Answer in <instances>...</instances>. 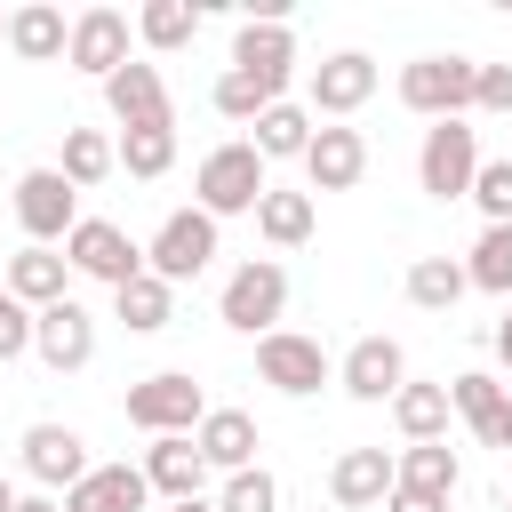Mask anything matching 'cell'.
<instances>
[{
	"mask_svg": "<svg viewBox=\"0 0 512 512\" xmlns=\"http://www.w3.org/2000/svg\"><path fill=\"white\" fill-rule=\"evenodd\" d=\"M504 512H512V504H504Z\"/></svg>",
	"mask_w": 512,
	"mask_h": 512,
	"instance_id": "47",
	"label": "cell"
},
{
	"mask_svg": "<svg viewBox=\"0 0 512 512\" xmlns=\"http://www.w3.org/2000/svg\"><path fill=\"white\" fill-rule=\"evenodd\" d=\"M64 272H72V264H64L56 248H16V256H8V280H0V288H8V296H16L24 312H48V304H64Z\"/></svg>",
	"mask_w": 512,
	"mask_h": 512,
	"instance_id": "23",
	"label": "cell"
},
{
	"mask_svg": "<svg viewBox=\"0 0 512 512\" xmlns=\"http://www.w3.org/2000/svg\"><path fill=\"white\" fill-rule=\"evenodd\" d=\"M144 504H152V488L136 464H88V480L64 488V512H144Z\"/></svg>",
	"mask_w": 512,
	"mask_h": 512,
	"instance_id": "21",
	"label": "cell"
},
{
	"mask_svg": "<svg viewBox=\"0 0 512 512\" xmlns=\"http://www.w3.org/2000/svg\"><path fill=\"white\" fill-rule=\"evenodd\" d=\"M448 416H464V424L480 432V448H496V416H504V384H496L488 368H464V376L448 384Z\"/></svg>",
	"mask_w": 512,
	"mask_h": 512,
	"instance_id": "27",
	"label": "cell"
},
{
	"mask_svg": "<svg viewBox=\"0 0 512 512\" xmlns=\"http://www.w3.org/2000/svg\"><path fill=\"white\" fill-rule=\"evenodd\" d=\"M216 312H224V328H240V336H272V320L288 312V272H280L272 256H248V264L224 280Z\"/></svg>",
	"mask_w": 512,
	"mask_h": 512,
	"instance_id": "5",
	"label": "cell"
},
{
	"mask_svg": "<svg viewBox=\"0 0 512 512\" xmlns=\"http://www.w3.org/2000/svg\"><path fill=\"white\" fill-rule=\"evenodd\" d=\"M464 200H480L488 224H512V160H480V176H472Z\"/></svg>",
	"mask_w": 512,
	"mask_h": 512,
	"instance_id": "37",
	"label": "cell"
},
{
	"mask_svg": "<svg viewBox=\"0 0 512 512\" xmlns=\"http://www.w3.org/2000/svg\"><path fill=\"white\" fill-rule=\"evenodd\" d=\"M208 256H216V216H200V208H176L160 232H152V248H144V272L152 280H200L208 272Z\"/></svg>",
	"mask_w": 512,
	"mask_h": 512,
	"instance_id": "8",
	"label": "cell"
},
{
	"mask_svg": "<svg viewBox=\"0 0 512 512\" xmlns=\"http://www.w3.org/2000/svg\"><path fill=\"white\" fill-rule=\"evenodd\" d=\"M336 384H344L352 400H368V408H376V400H392V392L408 384V352H400L392 336H360V344L336 360Z\"/></svg>",
	"mask_w": 512,
	"mask_h": 512,
	"instance_id": "14",
	"label": "cell"
},
{
	"mask_svg": "<svg viewBox=\"0 0 512 512\" xmlns=\"http://www.w3.org/2000/svg\"><path fill=\"white\" fill-rule=\"evenodd\" d=\"M16 224L32 232V248H56V240L80 224V192H72L56 168H24V176H16Z\"/></svg>",
	"mask_w": 512,
	"mask_h": 512,
	"instance_id": "9",
	"label": "cell"
},
{
	"mask_svg": "<svg viewBox=\"0 0 512 512\" xmlns=\"http://www.w3.org/2000/svg\"><path fill=\"white\" fill-rule=\"evenodd\" d=\"M288 64H296V32L288 24H240L232 32V72H256V80H280L288 88Z\"/></svg>",
	"mask_w": 512,
	"mask_h": 512,
	"instance_id": "22",
	"label": "cell"
},
{
	"mask_svg": "<svg viewBox=\"0 0 512 512\" xmlns=\"http://www.w3.org/2000/svg\"><path fill=\"white\" fill-rule=\"evenodd\" d=\"M496 360H504V368H512V312H504V320H496Z\"/></svg>",
	"mask_w": 512,
	"mask_h": 512,
	"instance_id": "41",
	"label": "cell"
},
{
	"mask_svg": "<svg viewBox=\"0 0 512 512\" xmlns=\"http://www.w3.org/2000/svg\"><path fill=\"white\" fill-rule=\"evenodd\" d=\"M136 32H144V48H184L192 32H200V8L192 0H144V16H136Z\"/></svg>",
	"mask_w": 512,
	"mask_h": 512,
	"instance_id": "33",
	"label": "cell"
},
{
	"mask_svg": "<svg viewBox=\"0 0 512 512\" xmlns=\"http://www.w3.org/2000/svg\"><path fill=\"white\" fill-rule=\"evenodd\" d=\"M24 352H32V312L0 288V368H8V360H24Z\"/></svg>",
	"mask_w": 512,
	"mask_h": 512,
	"instance_id": "38",
	"label": "cell"
},
{
	"mask_svg": "<svg viewBox=\"0 0 512 512\" xmlns=\"http://www.w3.org/2000/svg\"><path fill=\"white\" fill-rule=\"evenodd\" d=\"M0 40H8V16H0Z\"/></svg>",
	"mask_w": 512,
	"mask_h": 512,
	"instance_id": "46",
	"label": "cell"
},
{
	"mask_svg": "<svg viewBox=\"0 0 512 512\" xmlns=\"http://www.w3.org/2000/svg\"><path fill=\"white\" fill-rule=\"evenodd\" d=\"M392 424L408 440H448V384H400L392 392Z\"/></svg>",
	"mask_w": 512,
	"mask_h": 512,
	"instance_id": "30",
	"label": "cell"
},
{
	"mask_svg": "<svg viewBox=\"0 0 512 512\" xmlns=\"http://www.w3.org/2000/svg\"><path fill=\"white\" fill-rule=\"evenodd\" d=\"M112 168H120V152H112V136H104V128H64V160H56V176H64L72 192L104 184Z\"/></svg>",
	"mask_w": 512,
	"mask_h": 512,
	"instance_id": "28",
	"label": "cell"
},
{
	"mask_svg": "<svg viewBox=\"0 0 512 512\" xmlns=\"http://www.w3.org/2000/svg\"><path fill=\"white\" fill-rule=\"evenodd\" d=\"M112 304H120V320H128L136 336H160V328L176 320V288H168V280H152V272H136L128 288H112Z\"/></svg>",
	"mask_w": 512,
	"mask_h": 512,
	"instance_id": "29",
	"label": "cell"
},
{
	"mask_svg": "<svg viewBox=\"0 0 512 512\" xmlns=\"http://www.w3.org/2000/svg\"><path fill=\"white\" fill-rule=\"evenodd\" d=\"M16 512H64L56 496H16Z\"/></svg>",
	"mask_w": 512,
	"mask_h": 512,
	"instance_id": "43",
	"label": "cell"
},
{
	"mask_svg": "<svg viewBox=\"0 0 512 512\" xmlns=\"http://www.w3.org/2000/svg\"><path fill=\"white\" fill-rule=\"evenodd\" d=\"M128 424L136 432H152V440H168V432H200V416H208V392L184 376V368H160V376H144V384H128Z\"/></svg>",
	"mask_w": 512,
	"mask_h": 512,
	"instance_id": "3",
	"label": "cell"
},
{
	"mask_svg": "<svg viewBox=\"0 0 512 512\" xmlns=\"http://www.w3.org/2000/svg\"><path fill=\"white\" fill-rule=\"evenodd\" d=\"M32 352L56 368V376H72V368H88L96 360V320H88V304H48V312H32Z\"/></svg>",
	"mask_w": 512,
	"mask_h": 512,
	"instance_id": "11",
	"label": "cell"
},
{
	"mask_svg": "<svg viewBox=\"0 0 512 512\" xmlns=\"http://www.w3.org/2000/svg\"><path fill=\"white\" fill-rule=\"evenodd\" d=\"M248 128H256L248 144H256V160H264V168H272V160H304V144H312V112H304V104H288V96H280L272 112H256Z\"/></svg>",
	"mask_w": 512,
	"mask_h": 512,
	"instance_id": "25",
	"label": "cell"
},
{
	"mask_svg": "<svg viewBox=\"0 0 512 512\" xmlns=\"http://www.w3.org/2000/svg\"><path fill=\"white\" fill-rule=\"evenodd\" d=\"M464 288H472V280H464L456 256H416V264H408V304H424V312H448Z\"/></svg>",
	"mask_w": 512,
	"mask_h": 512,
	"instance_id": "31",
	"label": "cell"
},
{
	"mask_svg": "<svg viewBox=\"0 0 512 512\" xmlns=\"http://www.w3.org/2000/svg\"><path fill=\"white\" fill-rule=\"evenodd\" d=\"M312 112H328V120H344V112H360L368 96H376V56H360V48H336V56H320L312 64Z\"/></svg>",
	"mask_w": 512,
	"mask_h": 512,
	"instance_id": "12",
	"label": "cell"
},
{
	"mask_svg": "<svg viewBox=\"0 0 512 512\" xmlns=\"http://www.w3.org/2000/svg\"><path fill=\"white\" fill-rule=\"evenodd\" d=\"M64 264L88 272V280H104V288H128V280L144 272V248H136L112 216H80V224L64 232Z\"/></svg>",
	"mask_w": 512,
	"mask_h": 512,
	"instance_id": "7",
	"label": "cell"
},
{
	"mask_svg": "<svg viewBox=\"0 0 512 512\" xmlns=\"http://www.w3.org/2000/svg\"><path fill=\"white\" fill-rule=\"evenodd\" d=\"M496 448H512V392H504V416H496Z\"/></svg>",
	"mask_w": 512,
	"mask_h": 512,
	"instance_id": "42",
	"label": "cell"
},
{
	"mask_svg": "<svg viewBox=\"0 0 512 512\" xmlns=\"http://www.w3.org/2000/svg\"><path fill=\"white\" fill-rule=\"evenodd\" d=\"M216 512H280V480H272L264 464H248V472H232V480H224Z\"/></svg>",
	"mask_w": 512,
	"mask_h": 512,
	"instance_id": "36",
	"label": "cell"
},
{
	"mask_svg": "<svg viewBox=\"0 0 512 512\" xmlns=\"http://www.w3.org/2000/svg\"><path fill=\"white\" fill-rule=\"evenodd\" d=\"M472 88H480L472 56H416V64H400V104L424 112V120H464Z\"/></svg>",
	"mask_w": 512,
	"mask_h": 512,
	"instance_id": "2",
	"label": "cell"
},
{
	"mask_svg": "<svg viewBox=\"0 0 512 512\" xmlns=\"http://www.w3.org/2000/svg\"><path fill=\"white\" fill-rule=\"evenodd\" d=\"M328 496H336L344 512L384 504V496H392V456H384V448H344V456L328 464Z\"/></svg>",
	"mask_w": 512,
	"mask_h": 512,
	"instance_id": "20",
	"label": "cell"
},
{
	"mask_svg": "<svg viewBox=\"0 0 512 512\" xmlns=\"http://www.w3.org/2000/svg\"><path fill=\"white\" fill-rule=\"evenodd\" d=\"M472 112H512V64H480V88H472Z\"/></svg>",
	"mask_w": 512,
	"mask_h": 512,
	"instance_id": "39",
	"label": "cell"
},
{
	"mask_svg": "<svg viewBox=\"0 0 512 512\" xmlns=\"http://www.w3.org/2000/svg\"><path fill=\"white\" fill-rule=\"evenodd\" d=\"M192 192H200V216H256V200L272 192V176H264V160H256V144L248 136H232V144H216L208 160H200V176H192Z\"/></svg>",
	"mask_w": 512,
	"mask_h": 512,
	"instance_id": "1",
	"label": "cell"
},
{
	"mask_svg": "<svg viewBox=\"0 0 512 512\" xmlns=\"http://www.w3.org/2000/svg\"><path fill=\"white\" fill-rule=\"evenodd\" d=\"M104 104H112L120 128H176V104H168L160 64H136V56H128V64L104 80Z\"/></svg>",
	"mask_w": 512,
	"mask_h": 512,
	"instance_id": "10",
	"label": "cell"
},
{
	"mask_svg": "<svg viewBox=\"0 0 512 512\" xmlns=\"http://www.w3.org/2000/svg\"><path fill=\"white\" fill-rule=\"evenodd\" d=\"M280 104V80H256V72H224L216 80V112L224 120H256V112H272Z\"/></svg>",
	"mask_w": 512,
	"mask_h": 512,
	"instance_id": "35",
	"label": "cell"
},
{
	"mask_svg": "<svg viewBox=\"0 0 512 512\" xmlns=\"http://www.w3.org/2000/svg\"><path fill=\"white\" fill-rule=\"evenodd\" d=\"M256 376H264L272 392H288V400H312L320 384H336V360L320 352V336L272 328V336H256Z\"/></svg>",
	"mask_w": 512,
	"mask_h": 512,
	"instance_id": "6",
	"label": "cell"
},
{
	"mask_svg": "<svg viewBox=\"0 0 512 512\" xmlns=\"http://www.w3.org/2000/svg\"><path fill=\"white\" fill-rule=\"evenodd\" d=\"M24 472L40 480V488H80L88 480V440L72 432V424H24Z\"/></svg>",
	"mask_w": 512,
	"mask_h": 512,
	"instance_id": "15",
	"label": "cell"
},
{
	"mask_svg": "<svg viewBox=\"0 0 512 512\" xmlns=\"http://www.w3.org/2000/svg\"><path fill=\"white\" fill-rule=\"evenodd\" d=\"M64 56H72L80 72L112 80V72L128 64V16H120V8H80V16H72V40H64Z\"/></svg>",
	"mask_w": 512,
	"mask_h": 512,
	"instance_id": "16",
	"label": "cell"
},
{
	"mask_svg": "<svg viewBox=\"0 0 512 512\" xmlns=\"http://www.w3.org/2000/svg\"><path fill=\"white\" fill-rule=\"evenodd\" d=\"M112 152H120V168H128V176H144V184H152V176H168V160H176V128H120V144H112Z\"/></svg>",
	"mask_w": 512,
	"mask_h": 512,
	"instance_id": "34",
	"label": "cell"
},
{
	"mask_svg": "<svg viewBox=\"0 0 512 512\" xmlns=\"http://www.w3.org/2000/svg\"><path fill=\"white\" fill-rule=\"evenodd\" d=\"M464 280H472V288H488V296H512V224H488V232L472 240Z\"/></svg>",
	"mask_w": 512,
	"mask_h": 512,
	"instance_id": "32",
	"label": "cell"
},
{
	"mask_svg": "<svg viewBox=\"0 0 512 512\" xmlns=\"http://www.w3.org/2000/svg\"><path fill=\"white\" fill-rule=\"evenodd\" d=\"M0 512H16V488H8V472H0Z\"/></svg>",
	"mask_w": 512,
	"mask_h": 512,
	"instance_id": "45",
	"label": "cell"
},
{
	"mask_svg": "<svg viewBox=\"0 0 512 512\" xmlns=\"http://www.w3.org/2000/svg\"><path fill=\"white\" fill-rule=\"evenodd\" d=\"M456 480H464V464H456L448 440H408V448L392 456V488H400V496H432V504H448Z\"/></svg>",
	"mask_w": 512,
	"mask_h": 512,
	"instance_id": "18",
	"label": "cell"
},
{
	"mask_svg": "<svg viewBox=\"0 0 512 512\" xmlns=\"http://www.w3.org/2000/svg\"><path fill=\"white\" fill-rule=\"evenodd\" d=\"M480 176V128L472 120H432L424 128V152H416V184L432 200H464Z\"/></svg>",
	"mask_w": 512,
	"mask_h": 512,
	"instance_id": "4",
	"label": "cell"
},
{
	"mask_svg": "<svg viewBox=\"0 0 512 512\" xmlns=\"http://www.w3.org/2000/svg\"><path fill=\"white\" fill-rule=\"evenodd\" d=\"M192 448L208 456V472H224V480H232V472H248V464H256V416H248V408H208V416H200V432H192Z\"/></svg>",
	"mask_w": 512,
	"mask_h": 512,
	"instance_id": "19",
	"label": "cell"
},
{
	"mask_svg": "<svg viewBox=\"0 0 512 512\" xmlns=\"http://www.w3.org/2000/svg\"><path fill=\"white\" fill-rule=\"evenodd\" d=\"M64 40H72V24H64V8H48V0H24V8L8 16V48H16L24 64H56Z\"/></svg>",
	"mask_w": 512,
	"mask_h": 512,
	"instance_id": "24",
	"label": "cell"
},
{
	"mask_svg": "<svg viewBox=\"0 0 512 512\" xmlns=\"http://www.w3.org/2000/svg\"><path fill=\"white\" fill-rule=\"evenodd\" d=\"M368 176V136L360 128H312V144H304V184L312 192H352Z\"/></svg>",
	"mask_w": 512,
	"mask_h": 512,
	"instance_id": "13",
	"label": "cell"
},
{
	"mask_svg": "<svg viewBox=\"0 0 512 512\" xmlns=\"http://www.w3.org/2000/svg\"><path fill=\"white\" fill-rule=\"evenodd\" d=\"M168 512H216V504H208V496H184V504H168Z\"/></svg>",
	"mask_w": 512,
	"mask_h": 512,
	"instance_id": "44",
	"label": "cell"
},
{
	"mask_svg": "<svg viewBox=\"0 0 512 512\" xmlns=\"http://www.w3.org/2000/svg\"><path fill=\"white\" fill-rule=\"evenodd\" d=\"M312 224H320L312 192H280V184H272V192L256 200V232H264L272 248H304V240H312Z\"/></svg>",
	"mask_w": 512,
	"mask_h": 512,
	"instance_id": "26",
	"label": "cell"
},
{
	"mask_svg": "<svg viewBox=\"0 0 512 512\" xmlns=\"http://www.w3.org/2000/svg\"><path fill=\"white\" fill-rule=\"evenodd\" d=\"M136 472H144V488H152V496H168V504H184V496H200V488H208V456L192 448V432L152 440Z\"/></svg>",
	"mask_w": 512,
	"mask_h": 512,
	"instance_id": "17",
	"label": "cell"
},
{
	"mask_svg": "<svg viewBox=\"0 0 512 512\" xmlns=\"http://www.w3.org/2000/svg\"><path fill=\"white\" fill-rule=\"evenodd\" d=\"M384 512H448V504H432V496H400V488H392V496H384Z\"/></svg>",
	"mask_w": 512,
	"mask_h": 512,
	"instance_id": "40",
	"label": "cell"
}]
</instances>
